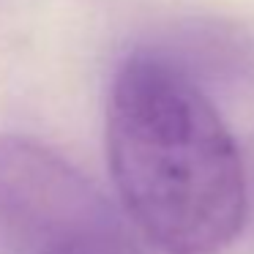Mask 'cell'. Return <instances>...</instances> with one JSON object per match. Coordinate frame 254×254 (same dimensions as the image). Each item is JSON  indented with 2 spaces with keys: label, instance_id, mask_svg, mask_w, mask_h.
I'll use <instances>...</instances> for the list:
<instances>
[{
  "label": "cell",
  "instance_id": "obj_1",
  "mask_svg": "<svg viewBox=\"0 0 254 254\" xmlns=\"http://www.w3.org/2000/svg\"><path fill=\"white\" fill-rule=\"evenodd\" d=\"M107 156L123 208L161 254H221L243 230V159L199 79L161 50L121 63Z\"/></svg>",
  "mask_w": 254,
  "mask_h": 254
},
{
  "label": "cell",
  "instance_id": "obj_2",
  "mask_svg": "<svg viewBox=\"0 0 254 254\" xmlns=\"http://www.w3.org/2000/svg\"><path fill=\"white\" fill-rule=\"evenodd\" d=\"M0 254H145L126 213L71 161L0 137Z\"/></svg>",
  "mask_w": 254,
  "mask_h": 254
}]
</instances>
